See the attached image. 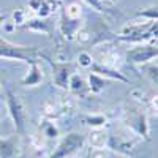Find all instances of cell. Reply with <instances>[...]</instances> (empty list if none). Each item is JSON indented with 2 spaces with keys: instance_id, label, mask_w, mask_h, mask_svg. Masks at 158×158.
I'll use <instances>...</instances> for the list:
<instances>
[{
  "instance_id": "5",
  "label": "cell",
  "mask_w": 158,
  "mask_h": 158,
  "mask_svg": "<svg viewBox=\"0 0 158 158\" xmlns=\"http://www.w3.org/2000/svg\"><path fill=\"white\" fill-rule=\"evenodd\" d=\"M158 54V49L153 44H142L139 43L138 46L131 48L127 51V60L130 63H146L152 59H155Z\"/></svg>"
},
{
  "instance_id": "17",
  "label": "cell",
  "mask_w": 158,
  "mask_h": 158,
  "mask_svg": "<svg viewBox=\"0 0 158 158\" xmlns=\"http://www.w3.org/2000/svg\"><path fill=\"white\" fill-rule=\"evenodd\" d=\"M149 71H150V73H149V76H150V79H152V82H155V85H156V63H155V65H152Z\"/></svg>"
},
{
  "instance_id": "15",
  "label": "cell",
  "mask_w": 158,
  "mask_h": 158,
  "mask_svg": "<svg viewBox=\"0 0 158 158\" xmlns=\"http://www.w3.org/2000/svg\"><path fill=\"white\" fill-rule=\"evenodd\" d=\"M87 122H89V125H94V127H100V125H103L104 122V118L103 117H87Z\"/></svg>"
},
{
  "instance_id": "9",
  "label": "cell",
  "mask_w": 158,
  "mask_h": 158,
  "mask_svg": "<svg viewBox=\"0 0 158 158\" xmlns=\"http://www.w3.org/2000/svg\"><path fill=\"white\" fill-rule=\"evenodd\" d=\"M41 79H43V74H41V71H40V67H38V63L35 60V62L30 63V71L22 79V84L24 85H38L40 82H41Z\"/></svg>"
},
{
  "instance_id": "8",
  "label": "cell",
  "mask_w": 158,
  "mask_h": 158,
  "mask_svg": "<svg viewBox=\"0 0 158 158\" xmlns=\"http://www.w3.org/2000/svg\"><path fill=\"white\" fill-rule=\"evenodd\" d=\"M128 125L133 128L136 133L142 135L144 138H147V123H146V117L139 112H131L130 114V120Z\"/></svg>"
},
{
  "instance_id": "13",
  "label": "cell",
  "mask_w": 158,
  "mask_h": 158,
  "mask_svg": "<svg viewBox=\"0 0 158 158\" xmlns=\"http://www.w3.org/2000/svg\"><path fill=\"white\" fill-rule=\"evenodd\" d=\"M25 27H30V29H36V30H43V32H48L46 29V22L44 21H30Z\"/></svg>"
},
{
  "instance_id": "10",
  "label": "cell",
  "mask_w": 158,
  "mask_h": 158,
  "mask_svg": "<svg viewBox=\"0 0 158 158\" xmlns=\"http://www.w3.org/2000/svg\"><path fill=\"white\" fill-rule=\"evenodd\" d=\"M89 87H90V90L94 92V94H100V92L103 90V87H104L103 76H98L95 73H90V76H89Z\"/></svg>"
},
{
  "instance_id": "6",
  "label": "cell",
  "mask_w": 158,
  "mask_h": 158,
  "mask_svg": "<svg viewBox=\"0 0 158 158\" xmlns=\"http://www.w3.org/2000/svg\"><path fill=\"white\" fill-rule=\"evenodd\" d=\"M52 65V81L60 89L70 87V79L73 76V67L70 63H57L51 62Z\"/></svg>"
},
{
  "instance_id": "12",
  "label": "cell",
  "mask_w": 158,
  "mask_h": 158,
  "mask_svg": "<svg viewBox=\"0 0 158 158\" xmlns=\"http://www.w3.org/2000/svg\"><path fill=\"white\" fill-rule=\"evenodd\" d=\"M11 153H13L11 144H10V142H2V141H0V155L5 156V158H8Z\"/></svg>"
},
{
  "instance_id": "4",
  "label": "cell",
  "mask_w": 158,
  "mask_h": 158,
  "mask_svg": "<svg viewBox=\"0 0 158 158\" xmlns=\"http://www.w3.org/2000/svg\"><path fill=\"white\" fill-rule=\"evenodd\" d=\"M84 142H85V136L84 135H81V133H70V135H67L60 141L57 149L54 150V153H52L49 158H68L74 152H77L79 149H81L84 146Z\"/></svg>"
},
{
  "instance_id": "11",
  "label": "cell",
  "mask_w": 158,
  "mask_h": 158,
  "mask_svg": "<svg viewBox=\"0 0 158 158\" xmlns=\"http://www.w3.org/2000/svg\"><path fill=\"white\" fill-rule=\"evenodd\" d=\"M70 85H71V89L74 90V92H81L82 89H84V81H82V79L81 77H77V76H71V79H70Z\"/></svg>"
},
{
  "instance_id": "7",
  "label": "cell",
  "mask_w": 158,
  "mask_h": 158,
  "mask_svg": "<svg viewBox=\"0 0 158 158\" xmlns=\"http://www.w3.org/2000/svg\"><path fill=\"white\" fill-rule=\"evenodd\" d=\"M90 68H92V73H95V74H98V76H104V77L117 79V81H122V82H128V79H127L122 73H118V71H115V70H111V68H108V67H103V65H100V63H92Z\"/></svg>"
},
{
  "instance_id": "3",
  "label": "cell",
  "mask_w": 158,
  "mask_h": 158,
  "mask_svg": "<svg viewBox=\"0 0 158 158\" xmlns=\"http://www.w3.org/2000/svg\"><path fill=\"white\" fill-rule=\"evenodd\" d=\"M6 106H8L16 131L19 135H22L25 131V125H27V114H25V109L22 106L21 100L18 98V95L11 90H6Z\"/></svg>"
},
{
  "instance_id": "20",
  "label": "cell",
  "mask_w": 158,
  "mask_h": 158,
  "mask_svg": "<svg viewBox=\"0 0 158 158\" xmlns=\"http://www.w3.org/2000/svg\"><path fill=\"white\" fill-rule=\"evenodd\" d=\"M85 158H89V156H85Z\"/></svg>"
},
{
  "instance_id": "19",
  "label": "cell",
  "mask_w": 158,
  "mask_h": 158,
  "mask_svg": "<svg viewBox=\"0 0 158 158\" xmlns=\"http://www.w3.org/2000/svg\"><path fill=\"white\" fill-rule=\"evenodd\" d=\"M6 18H8V15H0V22H3Z\"/></svg>"
},
{
  "instance_id": "1",
  "label": "cell",
  "mask_w": 158,
  "mask_h": 158,
  "mask_svg": "<svg viewBox=\"0 0 158 158\" xmlns=\"http://www.w3.org/2000/svg\"><path fill=\"white\" fill-rule=\"evenodd\" d=\"M38 54V51L35 48H27V46H16L11 44L6 40L0 38V57L5 59H16L25 63L35 62V56Z\"/></svg>"
},
{
  "instance_id": "18",
  "label": "cell",
  "mask_w": 158,
  "mask_h": 158,
  "mask_svg": "<svg viewBox=\"0 0 158 158\" xmlns=\"http://www.w3.org/2000/svg\"><path fill=\"white\" fill-rule=\"evenodd\" d=\"M70 27H73V29L76 30V29L79 27V24H77V21H76V22H74L73 25H70ZM65 33H67L68 36H71V35H73V30H71V29H68V30H65ZM67 35H65V36H67Z\"/></svg>"
},
{
  "instance_id": "16",
  "label": "cell",
  "mask_w": 158,
  "mask_h": 158,
  "mask_svg": "<svg viewBox=\"0 0 158 158\" xmlns=\"http://www.w3.org/2000/svg\"><path fill=\"white\" fill-rule=\"evenodd\" d=\"M85 2L89 5H92L97 11H103V3H101V0H85Z\"/></svg>"
},
{
  "instance_id": "2",
  "label": "cell",
  "mask_w": 158,
  "mask_h": 158,
  "mask_svg": "<svg viewBox=\"0 0 158 158\" xmlns=\"http://www.w3.org/2000/svg\"><path fill=\"white\" fill-rule=\"evenodd\" d=\"M156 36V22L155 21H149L146 24H139V25H131V27H128L120 40H123V41H130V43H144L147 41V40Z\"/></svg>"
},
{
  "instance_id": "14",
  "label": "cell",
  "mask_w": 158,
  "mask_h": 158,
  "mask_svg": "<svg viewBox=\"0 0 158 158\" xmlns=\"http://www.w3.org/2000/svg\"><path fill=\"white\" fill-rule=\"evenodd\" d=\"M79 62H81L82 67H90V65L94 63V62H92V57L87 54V52H82V54L79 56Z\"/></svg>"
}]
</instances>
